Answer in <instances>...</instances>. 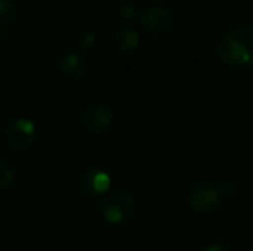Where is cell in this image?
<instances>
[{"label": "cell", "mask_w": 253, "mask_h": 251, "mask_svg": "<svg viewBox=\"0 0 253 251\" xmlns=\"http://www.w3.org/2000/svg\"><path fill=\"white\" fill-rule=\"evenodd\" d=\"M187 204L194 213L212 215L222 206V191L212 183H199L190 189Z\"/></svg>", "instance_id": "3"}, {"label": "cell", "mask_w": 253, "mask_h": 251, "mask_svg": "<svg viewBox=\"0 0 253 251\" xmlns=\"http://www.w3.org/2000/svg\"><path fill=\"white\" fill-rule=\"evenodd\" d=\"M203 251H234L233 249H230L228 246H225V244H211V246H208L206 249Z\"/></svg>", "instance_id": "14"}, {"label": "cell", "mask_w": 253, "mask_h": 251, "mask_svg": "<svg viewBox=\"0 0 253 251\" xmlns=\"http://www.w3.org/2000/svg\"><path fill=\"white\" fill-rule=\"evenodd\" d=\"M111 186L110 175L101 167H89L80 179V188L84 194L96 197L108 191Z\"/></svg>", "instance_id": "7"}, {"label": "cell", "mask_w": 253, "mask_h": 251, "mask_svg": "<svg viewBox=\"0 0 253 251\" xmlns=\"http://www.w3.org/2000/svg\"><path fill=\"white\" fill-rule=\"evenodd\" d=\"M36 139V124L28 118H15L4 129V141L15 152L31 148Z\"/></svg>", "instance_id": "4"}, {"label": "cell", "mask_w": 253, "mask_h": 251, "mask_svg": "<svg viewBox=\"0 0 253 251\" xmlns=\"http://www.w3.org/2000/svg\"><path fill=\"white\" fill-rule=\"evenodd\" d=\"M114 120L113 109L105 104H93L87 107L80 115V127L87 135L102 133Z\"/></svg>", "instance_id": "5"}, {"label": "cell", "mask_w": 253, "mask_h": 251, "mask_svg": "<svg viewBox=\"0 0 253 251\" xmlns=\"http://www.w3.org/2000/svg\"><path fill=\"white\" fill-rule=\"evenodd\" d=\"M249 251H253V249H251V250H249Z\"/></svg>", "instance_id": "15"}, {"label": "cell", "mask_w": 253, "mask_h": 251, "mask_svg": "<svg viewBox=\"0 0 253 251\" xmlns=\"http://www.w3.org/2000/svg\"><path fill=\"white\" fill-rule=\"evenodd\" d=\"M102 217L108 223H123L133 217L136 212L135 198L127 192H114L107 195L98 206Z\"/></svg>", "instance_id": "2"}, {"label": "cell", "mask_w": 253, "mask_h": 251, "mask_svg": "<svg viewBox=\"0 0 253 251\" xmlns=\"http://www.w3.org/2000/svg\"><path fill=\"white\" fill-rule=\"evenodd\" d=\"M139 22L147 33L162 34L169 30L172 24V13L163 4H153L141 13Z\"/></svg>", "instance_id": "6"}, {"label": "cell", "mask_w": 253, "mask_h": 251, "mask_svg": "<svg viewBox=\"0 0 253 251\" xmlns=\"http://www.w3.org/2000/svg\"><path fill=\"white\" fill-rule=\"evenodd\" d=\"M95 40H96L95 34L90 33V31H86V30H84V31H80V33H79V37H77V43H79V46L83 47V49L90 47V46L95 43Z\"/></svg>", "instance_id": "12"}, {"label": "cell", "mask_w": 253, "mask_h": 251, "mask_svg": "<svg viewBox=\"0 0 253 251\" xmlns=\"http://www.w3.org/2000/svg\"><path fill=\"white\" fill-rule=\"evenodd\" d=\"M218 55L230 67H253V27L236 25L227 30L219 38Z\"/></svg>", "instance_id": "1"}, {"label": "cell", "mask_w": 253, "mask_h": 251, "mask_svg": "<svg viewBox=\"0 0 253 251\" xmlns=\"http://www.w3.org/2000/svg\"><path fill=\"white\" fill-rule=\"evenodd\" d=\"M119 15L122 16V19L125 21H130L135 18L136 15V9L132 3H123L120 7H119Z\"/></svg>", "instance_id": "13"}, {"label": "cell", "mask_w": 253, "mask_h": 251, "mask_svg": "<svg viewBox=\"0 0 253 251\" xmlns=\"http://www.w3.org/2000/svg\"><path fill=\"white\" fill-rule=\"evenodd\" d=\"M84 70H86L84 58L76 50L65 53L59 59V71L67 78H71V80L80 78L84 74Z\"/></svg>", "instance_id": "8"}, {"label": "cell", "mask_w": 253, "mask_h": 251, "mask_svg": "<svg viewBox=\"0 0 253 251\" xmlns=\"http://www.w3.org/2000/svg\"><path fill=\"white\" fill-rule=\"evenodd\" d=\"M13 182V170L4 161H0V192H4Z\"/></svg>", "instance_id": "11"}, {"label": "cell", "mask_w": 253, "mask_h": 251, "mask_svg": "<svg viewBox=\"0 0 253 251\" xmlns=\"http://www.w3.org/2000/svg\"><path fill=\"white\" fill-rule=\"evenodd\" d=\"M114 44L122 52H130L139 44V33L129 25H122L114 31Z\"/></svg>", "instance_id": "10"}, {"label": "cell", "mask_w": 253, "mask_h": 251, "mask_svg": "<svg viewBox=\"0 0 253 251\" xmlns=\"http://www.w3.org/2000/svg\"><path fill=\"white\" fill-rule=\"evenodd\" d=\"M19 22V13L12 0H0V37L15 33Z\"/></svg>", "instance_id": "9"}]
</instances>
